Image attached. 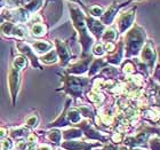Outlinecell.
<instances>
[{
    "label": "cell",
    "instance_id": "obj_1",
    "mask_svg": "<svg viewBox=\"0 0 160 150\" xmlns=\"http://www.w3.org/2000/svg\"><path fill=\"white\" fill-rule=\"evenodd\" d=\"M133 18H134V9L130 12H128V13H125L120 18V23H119V26H120V30H125V29L127 28L128 25H130L132 23Z\"/></svg>",
    "mask_w": 160,
    "mask_h": 150
},
{
    "label": "cell",
    "instance_id": "obj_2",
    "mask_svg": "<svg viewBox=\"0 0 160 150\" xmlns=\"http://www.w3.org/2000/svg\"><path fill=\"white\" fill-rule=\"evenodd\" d=\"M120 6H122V5H119V6H111V7L107 11L105 15L103 16V21L104 22H110L111 20L113 18L114 13H116V12L118 11V8L120 7Z\"/></svg>",
    "mask_w": 160,
    "mask_h": 150
},
{
    "label": "cell",
    "instance_id": "obj_3",
    "mask_svg": "<svg viewBox=\"0 0 160 150\" xmlns=\"http://www.w3.org/2000/svg\"><path fill=\"white\" fill-rule=\"evenodd\" d=\"M33 47L38 52H47L48 49H50V44L45 43V41H38V43H36L33 45Z\"/></svg>",
    "mask_w": 160,
    "mask_h": 150
},
{
    "label": "cell",
    "instance_id": "obj_4",
    "mask_svg": "<svg viewBox=\"0 0 160 150\" xmlns=\"http://www.w3.org/2000/svg\"><path fill=\"white\" fill-rule=\"evenodd\" d=\"M31 31L33 35H36V36H41L43 33H45V28H43V24H34L32 26Z\"/></svg>",
    "mask_w": 160,
    "mask_h": 150
},
{
    "label": "cell",
    "instance_id": "obj_5",
    "mask_svg": "<svg viewBox=\"0 0 160 150\" xmlns=\"http://www.w3.org/2000/svg\"><path fill=\"white\" fill-rule=\"evenodd\" d=\"M14 64L18 70H21V69H23L26 65V60H25L24 57H17V59H15Z\"/></svg>",
    "mask_w": 160,
    "mask_h": 150
},
{
    "label": "cell",
    "instance_id": "obj_6",
    "mask_svg": "<svg viewBox=\"0 0 160 150\" xmlns=\"http://www.w3.org/2000/svg\"><path fill=\"white\" fill-rule=\"evenodd\" d=\"M89 11H90V14L94 15V16H101L103 13V8L100 7V6H93V7L89 8Z\"/></svg>",
    "mask_w": 160,
    "mask_h": 150
},
{
    "label": "cell",
    "instance_id": "obj_7",
    "mask_svg": "<svg viewBox=\"0 0 160 150\" xmlns=\"http://www.w3.org/2000/svg\"><path fill=\"white\" fill-rule=\"evenodd\" d=\"M55 61H56V54L53 53V52H50L49 55L45 57V62H47V63H50V62H55Z\"/></svg>",
    "mask_w": 160,
    "mask_h": 150
},
{
    "label": "cell",
    "instance_id": "obj_8",
    "mask_svg": "<svg viewBox=\"0 0 160 150\" xmlns=\"http://www.w3.org/2000/svg\"><path fill=\"white\" fill-rule=\"evenodd\" d=\"M94 53H95L96 55H102V54H103V48H102V45H101V44H97L95 46Z\"/></svg>",
    "mask_w": 160,
    "mask_h": 150
},
{
    "label": "cell",
    "instance_id": "obj_9",
    "mask_svg": "<svg viewBox=\"0 0 160 150\" xmlns=\"http://www.w3.org/2000/svg\"><path fill=\"white\" fill-rule=\"evenodd\" d=\"M114 36H116V33H114L113 30H109V31H107V32H105L104 38H105V39H113Z\"/></svg>",
    "mask_w": 160,
    "mask_h": 150
},
{
    "label": "cell",
    "instance_id": "obj_10",
    "mask_svg": "<svg viewBox=\"0 0 160 150\" xmlns=\"http://www.w3.org/2000/svg\"><path fill=\"white\" fill-rule=\"evenodd\" d=\"M36 123H37V117L36 116H31L30 118H28L26 119V124L30 126H33V125H36Z\"/></svg>",
    "mask_w": 160,
    "mask_h": 150
},
{
    "label": "cell",
    "instance_id": "obj_11",
    "mask_svg": "<svg viewBox=\"0 0 160 150\" xmlns=\"http://www.w3.org/2000/svg\"><path fill=\"white\" fill-rule=\"evenodd\" d=\"M2 147H4V149H6V148H11V141H4V143H2Z\"/></svg>",
    "mask_w": 160,
    "mask_h": 150
},
{
    "label": "cell",
    "instance_id": "obj_12",
    "mask_svg": "<svg viewBox=\"0 0 160 150\" xmlns=\"http://www.w3.org/2000/svg\"><path fill=\"white\" fill-rule=\"evenodd\" d=\"M105 48H107V49H109V50H112L114 48V45L113 44H107V46H105Z\"/></svg>",
    "mask_w": 160,
    "mask_h": 150
},
{
    "label": "cell",
    "instance_id": "obj_13",
    "mask_svg": "<svg viewBox=\"0 0 160 150\" xmlns=\"http://www.w3.org/2000/svg\"><path fill=\"white\" fill-rule=\"evenodd\" d=\"M5 135V129H0V138H2Z\"/></svg>",
    "mask_w": 160,
    "mask_h": 150
},
{
    "label": "cell",
    "instance_id": "obj_14",
    "mask_svg": "<svg viewBox=\"0 0 160 150\" xmlns=\"http://www.w3.org/2000/svg\"><path fill=\"white\" fill-rule=\"evenodd\" d=\"M40 150H49V148H48V147H45V148H43V147H41V148H40Z\"/></svg>",
    "mask_w": 160,
    "mask_h": 150
}]
</instances>
